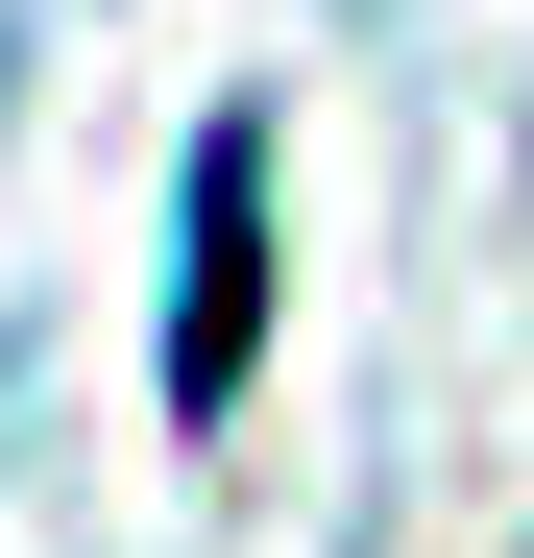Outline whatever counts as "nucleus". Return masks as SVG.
<instances>
[{"label": "nucleus", "instance_id": "obj_1", "mask_svg": "<svg viewBox=\"0 0 534 558\" xmlns=\"http://www.w3.org/2000/svg\"><path fill=\"white\" fill-rule=\"evenodd\" d=\"M267 122H195V267H170V413L243 389V316H267Z\"/></svg>", "mask_w": 534, "mask_h": 558}]
</instances>
